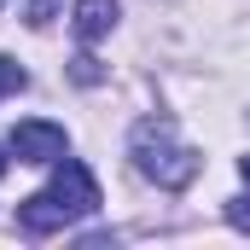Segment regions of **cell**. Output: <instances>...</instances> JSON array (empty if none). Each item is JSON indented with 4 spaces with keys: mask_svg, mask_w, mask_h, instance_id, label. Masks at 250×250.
Segmentation results:
<instances>
[{
    "mask_svg": "<svg viewBox=\"0 0 250 250\" xmlns=\"http://www.w3.org/2000/svg\"><path fill=\"white\" fill-rule=\"evenodd\" d=\"M128 151H134V169L146 175V181H157L163 192H181L198 181V169H204V157L175 140V123L169 117H146V123H134V140H128Z\"/></svg>",
    "mask_w": 250,
    "mask_h": 250,
    "instance_id": "1",
    "label": "cell"
},
{
    "mask_svg": "<svg viewBox=\"0 0 250 250\" xmlns=\"http://www.w3.org/2000/svg\"><path fill=\"white\" fill-rule=\"evenodd\" d=\"M53 198L64 204V215L70 221H82V215H93L99 209V181L87 175V163H76V157H59V169H53Z\"/></svg>",
    "mask_w": 250,
    "mask_h": 250,
    "instance_id": "2",
    "label": "cell"
},
{
    "mask_svg": "<svg viewBox=\"0 0 250 250\" xmlns=\"http://www.w3.org/2000/svg\"><path fill=\"white\" fill-rule=\"evenodd\" d=\"M0 175H6V151H0Z\"/></svg>",
    "mask_w": 250,
    "mask_h": 250,
    "instance_id": "11",
    "label": "cell"
},
{
    "mask_svg": "<svg viewBox=\"0 0 250 250\" xmlns=\"http://www.w3.org/2000/svg\"><path fill=\"white\" fill-rule=\"evenodd\" d=\"M70 76H76V82H82V87H93V82H99V76H105V70H99V59H87V53H82V59L70 64Z\"/></svg>",
    "mask_w": 250,
    "mask_h": 250,
    "instance_id": "7",
    "label": "cell"
},
{
    "mask_svg": "<svg viewBox=\"0 0 250 250\" xmlns=\"http://www.w3.org/2000/svg\"><path fill=\"white\" fill-rule=\"evenodd\" d=\"M117 0H76V12H70V23H76V35L82 41H99V35H111L117 29Z\"/></svg>",
    "mask_w": 250,
    "mask_h": 250,
    "instance_id": "5",
    "label": "cell"
},
{
    "mask_svg": "<svg viewBox=\"0 0 250 250\" xmlns=\"http://www.w3.org/2000/svg\"><path fill=\"white\" fill-rule=\"evenodd\" d=\"M227 221H233V227H245V233H250V204H245V198H233V204H227Z\"/></svg>",
    "mask_w": 250,
    "mask_h": 250,
    "instance_id": "8",
    "label": "cell"
},
{
    "mask_svg": "<svg viewBox=\"0 0 250 250\" xmlns=\"http://www.w3.org/2000/svg\"><path fill=\"white\" fill-rule=\"evenodd\" d=\"M64 128L59 123H18L12 128V151H18V163H59L64 157Z\"/></svg>",
    "mask_w": 250,
    "mask_h": 250,
    "instance_id": "3",
    "label": "cell"
},
{
    "mask_svg": "<svg viewBox=\"0 0 250 250\" xmlns=\"http://www.w3.org/2000/svg\"><path fill=\"white\" fill-rule=\"evenodd\" d=\"M23 87H29L23 64H18V59H0V99H12V93H23Z\"/></svg>",
    "mask_w": 250,
    "mask_h": 250,
    "instance_id": "6",
    "label": "cell"
},
{
    "mask_svg": "<svg viewBox=\"0 0 250 250\" xmlns=\"http://www.w3.org/2000/svg\"><path fill=\"white\" fill-rule=\"evenodd\" d=\"M29 23H35V29L53 23V0H29Z\"/></svg>",
    "mask_w": 250,
    "mask_h": 250,
    "instance_id": "9",
    "label": "cell"
},
{
    "mask_svg": "<svg viewBox=\"0 0 250 250\" xmlns=\"http://www.w3.org/2000/svg\"><path fill=\"white\" fill-rule=\"evenodd\" d=\"M0 6H6V0H0Z\"/></svg>",
    "mask_w": 250,
    "mask_h": 250,
    "instance_id": "12",
    "label": "cell"
},
{
    "mask_svg": "<svg viewBox=\"0 0 250 250\" xmlns=\"http://www.w3.org/2000/svg\"><path fill=\"white\" fill-rule=\"evenodd\" d=\"M239 175H245V181H250V157H239Z\"/></svg>",
    "mask_w": 250,
    "mask_h": 250,
    "instance_id": "10",
    "label": "cell"
},
{
    "mask_svg": "<svg viewBox=\"0 0 250 250\" xmlns=\"http://www.w3.org/2000/svg\"><path fill=\"white\" fill-rule=\"evenodd\" d=\"M18 221H23V233H59V227H70V215H64V204L53 192L23 198V204H18Z\"/></svg>",
    "mask_w": 250,
    "mask_h": 250,
    "instance_id": "4",
    "label": "cell"
}]
</instances>
